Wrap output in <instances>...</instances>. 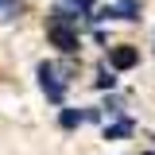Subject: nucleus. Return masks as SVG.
<instances>
[{"label": "nucleus", "instance_id": "obj_5", "mask_svg": "<svg viewBox=\"0 0 155 155\" xmlns=\"http://www.w3.org/2000/svg\"><path fill=\"white\" fill-rule=\"evenodd\" d=\"M113 8L120 19H140V0H116Z\"/></svg>", "mask_w": 155, "mask_h": 155}, {"label": "nucleus", "instance_id": "obj_7", "mask_svg": "<svg viewBox=\"0 0 155 155\" xmlns=\"http://www.w3.org/2000/svg\"><path fill=\"white\" fill-rule=\"evenodd\" d=\"M97 85H101V89H113V85H116V74L101 66V70H97Z\"/></svg>", "mask_w": 155, "mask_h": 155}, {"label": "nucleus", "instance_id": "obj_8", "mask_svg": "<svg viewBox=\"0 0 155 155\" xmlns=\"http://www.w3.org/2000/svg\"><path fill=\"white\" fill-rule=\"evenodd\" d=\"M143 155H155V151H143Z\"/></svg>", "mask_w": 155, "mask_h": 155}, {"label": "nucleus", "instance_id": "obj_1", "mask_svg": "<svg viewBox=\"0 0 155 155\" xmlns=\"http://www.w3.org/2000/svg\"><path fill=\"white\" fill-rule=\"evenodd\" d=\"M47 39L54 43L62 54H78V23H74V19H66L58 8L47 16Z\"/></svg>", "mask_w": 155, "mask_h": 155}, {"label": "nucleus", "instance_id": "obj_2", "mask_svg": "<svg viewBox=\"0 0 155 155\" xmlns=\"http://www.w3.org/2000/svg\"><path fill=\"white\" fill-rule=\"evenodd\" d=\"M39 85H43V93H47V101H54V105H62V97H66V81H62V74H58L54 62H39Z\"/></svg>", "mask_w": 155, "mask_h": 155}, {"label": "nucleus", "instance_id": "obj_6", "mask_svg": "<svg viewBox=\"0 0 155 155\" xmlns=\"http://www.w3.org/2000/svg\"><path fill=\"white\" fill-rule=\"evenodd\" d=\"M81 120H85V113H81V109H62V113H58V124H62L66 132H70V128H78Z\"/></svg>", "mask_w": 155, "mask_h": 155}, {"label": "nucleus", "instance_id": "obj_9", "mask_svg": "<svg viewBox=\"0 0 155 155\" xmlns=\"http://www.w3.org/2000/svg\"><path fill=\"white\" fill-rule=\"evenodd\" d=\"M0 4H8V0H0Z\"/></svg>", "mask_w": 155, "mask_h": 155}, {"label": "nucleus", "instance_id": "obj_3", "mask_svg": "<svg viewBox=\"0 0 155 155\" xmlns=\"http://www.w3.org/2000/svg\"><path fill=\"white\" fill-rule=\"evenodd\" d=\"M136 62H140V51H136V47H128V43L109 51V70H132Z\"/></svg>", "mask_w": 155, "mask_h": 155}, {"label": "nucleus", "instance_id": "obj_4", "mask_svg": "<svg viewBox=\"0 0 155 155\" xmlns=\"http://www.w3.org/2000/svg\"><path fill=\"white\" fill-rule=\"evenodd\" d=\"M132 120L128 116H120V120H113V124H105V140H124V136H132Z\"/></svg>", "mask_w": 155, "mask_h": 155}]
</instances>
